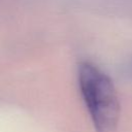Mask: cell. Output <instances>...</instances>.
Masks as SVG:
<instances>
[{
	"label": "cell",
	"mask_w": 132,
	"mask_h": 132,
	"mask_svg": "<svg viewBox=\"0 0 132 132\" xmlns=\"http://www.w3.org/2000/svg\"><path fill=\"white\" fill-rule=\"evenodd\" d=\"M126 70H127V73L132 77V60L127 64V66H126Z\"/></svg>",
	"instance_id": "cell-2"
},
{
	"label": "cell",
	"mask_w": 132,
	"mask_h": 132,
	"mask_svg": "<svg viewBox=\"0 0 132 132\" xmlns=\"http://www.w3.org/2000/svg\"><path fill=\"white\" fill-rule=\"evenodd\" d=\"M79 92L93 126L97 132H114L121 105L111 78L91 62H81L77 67Z\"/></svg>",
	"instance_id": "cell-1"
}]
</instances>
